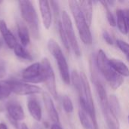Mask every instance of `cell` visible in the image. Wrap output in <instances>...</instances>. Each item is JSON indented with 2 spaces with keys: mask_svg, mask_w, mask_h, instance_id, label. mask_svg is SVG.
<instances>
[{
  "mask_svg": "<svg viewBox=\"0 0 129 129\" xmlns=\"http://www.w3.org/2000/svg\"><path fill=\"white\" fill-rule=\"evenodd\" d=\"M79 118L80 123L85 129H98V122L95 116H93L84 107L79 109Z\"/></svg>",
  "mask_w": 129,
  "mask_h": 129,
  "instance_id": "obj_11",
  "label": "cell"
},
{
  "mask_svg": "<svg viewBox=\"0 0 129 129\" xmlns=\"http://www.w3.org/2000/svg\"><path fill=\"white\" fill-rule=\"evenodd\" d=\"M127 58H128V61H129V57H127Z\"/></svg>",
  "mask_w": 129,
  "mask_h": 129,
  "instance_id": "obj_35",
  "label": "cell"
},
{
  "mask_svg": "<svg viewBox=\"0 0 129 129\" xmlns=\"http://www.w3.org/2000/svg\"><path fill=\"white\" fill-rule=\"evenodd\" d=\"M21 129H29V128H28V126L25 123H23L21 125Z\"/></svg>",
  "mask_w": 129,
  "mask_h": 129,
  "instance_id": "obj_33",
  "label": "cell"
},
{
  "mask_svg": "<svg viewBox=\"0 0 129 129\" xmlns=\"http://www.w3.org/2000/svg\"><path fill=\"white\" fill-rule=\"evenodd\" d=\"M0 33L7 46L10 49H14L17 44V39L11 31L8 29L5 21L2 19H0Z\"/></svg>",
  "mask_w": 129,
  "mask_h": 129,
  "instance_id": "obj_14",
  "label": "cell"
},
{
  "mask_svg": "<svg viewBox=\"0 0 129 129\" xmlns=\"http://www.w3.org/2000/svg\"><path fill=\"white\" fill-rule=\"evenodd\" d=\"M101 3L103 5L104 8H105L106 10V14H107V20L110 23V25L111 26H116L117 25V23H116V17H114V15L113 14V13L110 11V8H109V5L107 3V2H101Z\"/></svg>",
  "mask_w": 129,
  "mask_h": 129,
  "instance_id": "obj_25",
  "label": "cell"
},
{
  "mask_svg": "<svg viewBox=\"0 0 129 129\" xmlns=\"http://www.w3.org/2000/svg\"><path fill=\"white\" fill-rule=\"evenodd\" d=\"M108 101H109V104H110V107L112 111L114 113V114L116 116H119L121 109H120V104H119L117 97L115 94H111L108 98Z\"/></svg>",
  "mask_w": 129,
  "mask_h": 129,
  "instance_id": "obj_23",
  "label": "cell"
},
{
  "mask_svg": "<svg viewBox=\"0 0 129 129\" xmlns=\"http://www.w3.org/2000/svg\"><path fill=\"white\" fill-rule=\"evenodd\" d=\"M116 23L119 32L124 35L128 34V29L126 24V17L125 11L122 9H118L116 11Z\"/></svg>",
  "mask_w": 129,
  "mask_h": 129,
  "instance_id": "obj_19",
  "label": "cell"
},
{
  "mask_svg": "<svg viewBox=\"0 0 129 129\" xmlns=\"http://www.w3.org/2000/svg\"><path fill=\"white\" fill-rule=\"evenodd\" d=\"M42 98H43V102H44L45 110L48 114L50 119L54 123H59V121H60L59 115H58V113L55 108L52 98L47 92H43L42 93Z\"/></svg>",
  "mask_w": 129,
  "mask_h": 129,
  "instance_id": "obj_13",
  "label": "cell"
},
{
  "mask_svg": "<svg viewBox=\"0 0 129 129\" xmlns=\"http://www.w3.org/2000/svg\"><path fill=\"white\" fill-rule=\"evenodd\" d=\"M57 28H58V33H59V35H60V39H61V42H62L63 45L65 47V48L67 51H69L70 47L67 38L66 36V34H65V32H64L61 20H58V22H57Z\"/></svg>",
  "mask_w": 129,
  "mask_h": 129,
  "instance_id": "obj_24",
  "label": "cell"
},
{
  "mask_svg": "<svg viewBox=\"0 0 129 129\" xmlns=\"http://www.w3.org/2000/svg\"><path fill=\"white\" fill-rule=\"evenodd\" d=\"M61 23H62L66 36L69 42L70 48L73 51L74 54L77 57L80 56L81 51H80L79 43L76 39V33H75L73 26V22L71 20L70 15L66 11H63L61 14Z\"/></svg>",
  "mask_w": 129,
  "mask_h": 129,
  "instance_id": "obj_6",
  "label": "cell"
},
{
  "mask_svg": "<svg viewBox=\"0 0 129 129\" xmlns=\"http://www.w3.org/2000/svg\"><path fill=\"white\" fill-rule=\"evenodd\" d=\"M22 78L25 82L29 84H39L44 82L43 73L41 63L35 62L27 67L22 72Z\"/></svg>",
  "mask_w": 129,
  "mask_h": 129,
  "instance_id": "obj_8",
  "label": "cell"
},
{
  "mask_svg": "<svg viewBox=\"0 0 129 129\" xmlns=\"http://www.w3.org/2000/svg\"><path fill=\"white\" fill-rule=\"evenodd\" d=\"M6 110L11 122H12V124L15 128H17L15 123H17V122L22 121L25 119V113L22 107L17 102L11 101L7 104Z\"/></svg>",
  "mask_w": 129,
  "mask_h": 129,
  "instance_id": "obj_10",
  "label": "cell"
},
{
  "mask_svg": "<svg viewBox=\"0 0 129 129\" xmlns=\"http://www.w3.org/2000/svg\"><path fill=\"white\" fill-rule=\"evenodd\" d=\"M11 87L8 81H0V101L8 98L11 94Z\"/></svg>",
  "mask_w": 129,
  "mask_h": 129,
  "instance_id": "obj_22",
  "label": "cell"
},
{
  "mask_svg": "<svg viewBox=\"0 0 129 129\" xmlns=\"http://www.w3.org/2000/svg\"><path fill=\"white\" fill-rule=\"evenodd\" d=\"M2 40H1V39H0V48H1V47H2Z\"/></svg>",
  "mask_w": 129,
  "mask_h": 129,
  "instance_id": "obj_34",
  "label": "cell"
},
{
  "mask_svg": "<svg viewBox=\"0 0 129 129\" xmlns=\"http://www.w3.org/2000/svg\"><path fill=\"white\" fill-rule=\"evenodd\" d=\"M39 6L43 26L46 29H48L52 23V11L50 3L48 1L40 0L39 1Z\"/></svg>",
  "mask_w": 129,
  "mask_h": 129,
  "instance_id": "obj_12",
  "label": "cell"
},
{
  "mask_svg": "<svg viewBox=\"0 0 129 129\" xmlns=\"http://www.w3.org/2000/svg\"><path fill=\"white\" fill-rule=\"evenodd\" d=\"M27 109L31 115V116L37 122L41 121L42 117V112L41 106L39 103V101L34 98H30L27 101Z\"/></svg>",
  "mask_w": 129,
  "mask_h": 129,
  "instance_id": "obj_15",
  "label": "cell"
},
{
  "mask_svg": "<svg viewBox=\"0 0 129 129\" xmlns=\"http://www.w3.org/2000/svg\"><path fill=\"white\" fill-rule=\"evenodd\" d=\"M21 16L25 23L29 28V33L34 39L40 38L39 20L36 10L31 1H19L18 2Z\"/></svg>",
  "mask_w": 129,
  "mask_h": 129,
  "instance_id": "obj_3",
  "label": "cell"
},
{
  "mask_svg": "<svg viewBox=\"0 0 129 129\" xmlns=\"http://www.w3.org/2000/svg\"><path fill=\"white\" fill-rule=\"evenodd\" d=\"M116 45L118 46V48L126 55L127 57H129V44L127 43L126 42L121 40V39H118L116 41Z\"/></svg>",
  "mask_w": 129,
  "mask_h": 129,
  "instance_id": "obj_27",
  "label": "cell"
},
{
  "mask_svg": "<svg viewBox=\"0 0 129 129\" xmlns=\"http://www.w3.org/2000/svg\"><path fill=\"white\" fill-rule=\"evenodd\" d=\"M109 60L110 59L107 57L106 53L102 49H100L96 58L97 67L110 87L113 89L116 90L122 85L124 79L111 67Z\"/></svg>",
  "mask_w": 129,
  "mask_h": 129,
  "instance_id": "obj_2",
  "label": "cell"
},
{
  "mask_svg": "<svg viewBox=\"0 0 129 129\" xmlns=\"http://www.w3.org/2000/svg\"><path fill=\"white\" fill-rule=\"evenodd\" d=\"M8 82L11 85L12 92L17 95L30 96L33 94H40L42 92V89L36 85L16 80H10Z\"/></svg>",
  "mask_w": 129,
  "mask_h": 129,
  "instance_id": "obj_9",
  "label": "cell"
},
{
  "mask_svg": "<svg viewBox=\"0 0 129 129\" xmlns=\"http://www.w3.org/2000/svg\"><path fill=\"white\" fill-rule=\"evenodd\" d=\"M125 17H126V24H127V29H128V32H129V13L128 11H125Z\"/></svg>",
  "mask_w": 129,
  "mask_h": 129,
  "instance_id": "obj_31",
  "label": "cell"
},
{
  "mask_svg": "<svg viewBox=\"0 0 129 129\" xmlns=\"http://www.w3.org/2000/svg\"><path fill=\"white\" fill-rule=\"evenodd\" d=\"M0 129H8L6 124L4 122H1L0 123Z\"/></svg>",
  "mask_w": 129,
  "mask_h": 129,
  "instance_id": "obj_32",
  "label": "cell"
},
{
  "mask_svg": "<svg viewBox=\"0 0 129 129\" xmlns=\"http://www.w3.org/2000/svg\"><path fill=\"white\" fill-rule=\"evenodd\" d=\"M69 5L76 21V25L81 40L85 45H91L93 42V38L91 32L90 30V26L87 23L82 14L79 2L78 1H70Z\"/></svg>",
  "mask_w": 129,
  "mask_h": 129,
  "instance_id": "obj_4",
  "label": "cell"
},
{
  "mask_svg": "<svg viewBox=\"0 0 129 129\" xmlns=\"http://www.w3.org/2000/svg\"><path fill=\"white\" fill-rule=\"evenodd\" d=\"M48 48L50 53L56 60L58 70L63 82L67 85H70L71 82V75L70 73V68L67 59L60 45L55 40H54L53 39H50L48 42Z\"/></svg>",
  "mask_w": 129,
  "mask_h": 129,
  "instance_id": "obj_5",
  "label": "cell"
},
{
  "mask_svg": "<svg viewBox=\"0 0 129 129\" xmlns=\"http://www.w3.org/2000/svg\"><path fill=\"white\" fill-rule=\"evenodd\" d=\"M79 5L82 12V14L87 22L91 26L93 17V5L91 1H79Z\"/></svg>",
  "mask_w": 129,
  "mask_h": 129,
  "instance_id": "obj_18",
  "label": "cell"
},
{
  "mask_svg": "<svg viewBox=\"0 0 129 129\" xmlns=\"http://www.w3.org/2000/svg\"><path fill=\"white\" fill-rule=\"evenodd\" d=\"M92 80L94 84L99 100L100 104L101 107V110L107 123V125L109 129H120V124L118 120V117L114 114V113L112 111L108 101L107 94L106 91V89L101 82V80L98 79V76H93Z\"/></svg>",
  "mask_w": 129,
  "mask_h": 129,
  "instance_id": "obj_1",
  "label": "cell"
},
{
  "mask_svg": "<svg viewBox=\"0 0 129 129\" xmlns=\"http://www.w3.org/2000/svg\"><path fill=\"white\" fill-rule=\"evenodd\" d=\"M6 75V69L3 63H0V79Z\"/></svg>",
  "mask_w": 129,
  "mask_h": 129,
  "instance_id": "obj_29",
  "label": "cell"
},
{
  "mask_svg": "<svg viewBox=\"0 0 129 129\" xmlns=\"http://www.w3.org/2000/svg\"><path fill=\"white\" fill-rule=\"evenodd\" d=\"M128 122H129V116H128Z\"/></svg>",
  "mask_w": 129,
  "mask_h": 129,
  "instance_id": "obj_36",
  "label": "cell"
},
{
  "mask_svg": "<svg viewBox=\"0 0 129 129\" xmlns=\"http://www.w3.org/2000/svg\"><path fill=\"white\" fill-rule=\"evenodd\" d=\"M110 64L111 67L120 76L122 77H128L129 76V68L128 66L120 60L118 59H110Z\"/></svg>",
  "mask_w": 129,
  "mask_h": 129,
  "instance_id": "obj_17",
  "label": "cell"
},
{
  "mask_svg": "<svg viewBox=\"0 0 129 129\" xmlns=\"http://www.w3.org/2000/svg\"><path fill=\"white\" fill-rule=\"evenodd\" d=\"M17 33L20 44L23 47H26L30 42V33L28 26L23 21L17 22Z\"/></svg>",
  "mask_w": 129,
  "mask_h": 129,
  "instance_id": "obj_16",
  "label": "cell"
},
{
  "mask_svg": "<svg viewBox=\"0 0 129 129\" xmlns=\"http://www.w3.org/2000/svg\"><path fill=\"white\" fill-rule=\"evenodd\" d=\"M14 54L23 60H29V61H32L33 60V57L32 55L26 50L25 47H23L21 44L17 43L15 47L14 48Z\"/></svg>",
  "mask_w": 129,
  "mask_h": 129,
  "instance_id": "obj_20",
  "label": "cell"
},
{
  "mask_svg": "<svg viewBox=\"0 0 129 129\" xmlns=\"http://www.w3.org/2000/svg\"><path fill=\"white\" fill-rule=\"evenodd\" d=\"M62 105L64 111L67 113H71L73 112V104L70 98L67 95H63L62 98Z\"/></svg>",
  "mask_w": 129,
  "mask_h": 129,
  "instance_id": "obj_26",
  "label": "cell"
},
{
  "mask_svg": "<svg viewBox=\"0 0 129 129\" xmlns=\"http://www.w3.org/2000/svg\"><path fill=\"white\" fill-rule=\"evenodd\" d=\"M43 77H44V83L45 84L49 94L53 97L54 99H57L58 97L57 90V85H56V79L54 70L51 67V64L49 60L46 57H44L41 62Z\"/></svg>",
  "mask_w": 129,
  "mask_h": 129,
  "instance_id": "obj_7",
  "label": "cell"
},
{
  "mask_svg": "<svg viewBox=\"0 0 129 129\" xmlns=\"http://www.w3.org/2000/svg\"><path fill=\"white\" fill-rule=\"evenodd\" d=\"M103 38L105 40V42L108 44V45H113V38L111 37V36L110 35V33L106 31V30H104L103 31Z\"/></svg>",
  "mask_w": 129,
  "mask_h": 129,
  "instance_id": "obj_28",
  "label": "cell"
},
{
  "mask_svg": "<svg viewBox=\"0 0 129 129\" xmlns=\"http://www.w3.org/2000/svg\"><path fill=\"white\" fill-rule=\"evenodd\" d=\"M71 82L79 96L82 92V82L81 75L76 70H73L71 74Z\"/></svg>",
  "mask_w": 129,
  "mask_h": 129,
  "instance_id": "obj_21",
  "label": "cell"
},
{
  "mask_svg": "<svg viewBox=\"0 0 129 129\" xmlns=\"http://www.w3.org/2000/svg\"><path fill=\"white\" fill-rule=\"evenodd\" d=\"M51 129H63L61 125L59 123H54L51 126Z\"/></svg>",
  "mask_w": 129,
  "mask_h": 129,
  "instance_id": "obj_30",
  "label": "cell"
}]
</instances>
